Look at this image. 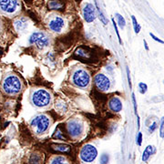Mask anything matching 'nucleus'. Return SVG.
Segmentation results:
<instances>
[{"label":"nucleus","instance_id":"nucleus-1","mask_svg":"<svg viewBox=\"0 0 164 164\" xmlns=\"http://www.w3.org/2000/svg\"><path fill=\"white\" fill-rule=\"evenodd\" d=\"M2 89L5 94L13 96L16 94H18L22 89V83L18 77L16 75L10 74L8 75L3 80Z\"/></svg>","mask_w":164,"mask_h":164},{"label":"nucleus","instance_id":"nucleus-2","mask_svg":"<svg viewBox=\"0 0 164 164\" xmlns=\"http://www.w3.org/2000/svg\"><path fill=\"white\" fill-rule=\"evenodd\" d=\"M51 101V96L49 91L46 90L38 89L34 90L31 95V102L34 106L38 108L46 107Z\"/></svg>","mask_w":164,"mask_h":164},{"label":"nucleus","instance_id":"nucleus-3","mask_svg":"<svg viewBox=\"0 0 164 164\" xmlns=\"http://www.w3.org/2000/svg\"><path fill=\"white\" fill-rule=\"evenodd\" d=\"M50 120L45 114H39L34 117L30 122V126L37 134H43L49 130Z\"/></svg>","mask_w":164,"mask_h":164},{"label":"nucleus","instance_id":"nucleus-4","mask_svg":"<svg viewBox=\"0 0 164 164\" xmlns=\"http://www.w3.org/2000/svg\"><path fill=\"white\" fill-rule=\"evenodd\" d=\"M28 42L30 45H36L38 49H44L49 45L50 39L48 35L43 32H35L29 37Z\"/></svg>","mask_w":164,"mask_h":164},{"label":"nucleus","instance_id":"nucleus-5","mask_svg":"<svg viewBox=\"0 0 164 164\" xmlns=\"http://www.w3.org/2000/svg\"><path fill=\"white\" fill-rule=\"evenodd\" d=\"M90 74L85 69L79 68L73 73L72 82L75 86H77L79 87H86L90 84Z\"/></svg>","mask_w":164,"mask_h":164},{"label":"nucleus","instance_id":"nucleus-6","mask_svg":"<svg viewBox=\"0 0 164 164\" xmlns=\"http://www.w3.org/2000/svg\"><path fill=\"white\" fill-rule=\"evenodd\" d=\"M80 159L85 162H92L95 161L98 156L97 149L91 144H87L83 146L79 152Z\"/></svg>","mask_w":164,"mask_h":164},{"label":"nucleus","instance_id":"nucleus-7","mask_svg":"<svg viewBox=\"0 0 164 164\" xmlns=\"http://www.w3.org/2000/svg\"><path fill=\"white\" fill-rule=\"evenodd\" d=\"M67 131L69 136L72 138H78L83 132V125L78 120H70L67 123Z\"/></svg>","mask_w":164,"mask_h":164},{"label":"nucleus","instance_id":"nucleus-8","mask_svg":"<svg viewBox=\"0 0 164 164\" xmlns=\"http://www.w3.org/2000/svg\"><path fill=\"white\" fill-rule=\"evenodd\" d=\"M94 83H95V86L97 87V89L99 91H102V92L108 91L110 87V81L109 78L101 73H98L95 76Z\"/></svg>","mask_w":164,"mask_h":164},{"label":"nucleus","instance_id":"nucleus-9","mask_svg":"<svg viewBox=\"0 0 164 164\" xmlns=\"http://www.w3.org/2000/svg\"><path fill=\"white\" fill-rule=\"evenodd\" d=\"M19 7L18 0H0V9L5 13L12 14Z\"/></svg>","mask_w":164,"mask_h":164},{"label":"nucleus","instance_id":"nucleus-10","mask_svg":"<svg viewBox=\"0 0 164 164\" xmlns=\"http://www.w3.org/2000/svg\"><path fill=\"white\" fill-rule=\"evenodd\" d=\"M83 16L85 21L87 23H91L96 19L97 16L96 9L93 7L92 4L87 3L85 5V7L83 8Z\"/></svg>","mask_w":164,"mask_h":164},{"label":"nucleus","instance_id":"nucleus-11","mask_svg":"<svg viewBox=\"0 0 164 164\" xmlns=\"http://www.w3.org/2000/svg\"><path fill=\"white\" fill-rule=\"evenodd\" d=\"M64 19L60 16L53 17L49 23V27L53 32H60L64 27Z\"/></svg>","mask_w":164,"mask_h":164},{"label":"nucleus","instance_id":"nucleus-12","mask_svg":"<svg viewBox=\"0 0 164 164\" xmlns=\"http://www.w3.org/2000/svg\"><path fill=\"white\" fill-rule=\"evenodd\" d=\"M109 108L113 112H120L122 109V102L118 97H112L109 101Z\"/></svg>","mask_w":164,"mask_h":164},{"label":"nucleus","instance_id":"nucleus-13","mask_svg":"<svg viewBox=\"0 0 164 164\" xmlns=\"http://www.w3.org/2000/svg\"><path fill=\"white\" fill-rule=\"evenodd\" d=\"M15 27L17 31H23L27 27V19L25 17H20V18H17L14 22Z\"/></svg>","mask_w":164,"mask_h":164},{"label":"nucleus","instance_id":"nucleus-14","mask_svg":"<svg viewBox=\"0 0 164 164\" xmlns=\"http://www.w3.org/2000/svg\"><path fill=\"white\" fill-rule=\"evenodd\" d=\"M48 7L50 10H62L64 8V3L61 0H49Z\"/></svg>","mask_w":164,"mask_h":164},{"label":"nucleus","instance_id":"nucleus-15","mask_svg":"<svg viewBox=\"0 0 164 164\" xmlns=\"http://www.w3.org/2000/svg\"><path fill=\"white\" fill-rule=\"evenodd\" d=\"M51 148H52V150L58 151V152H61V153H68V152L70 151V149H71L70 148V146H68L67 144H63V143L52 144Z\"/></svg>","mask_w":164,"mask_h":164},{"label":"nucleus","instance_id":"nucleus-16","mask_svg":"<svg viewBox=\"0 0 164 164\" xmlns=\"http://www.w3.org/2000/svg\"><path fill=\"white\" fill-rule=\"evenodd\" d=\"M154 152V147L151 145H149L146 147V149L144 150L143 153H142V157H141V160L145 162L149 160V158L152 155V153Z\"/></svg>","mask_w":164,"mask_h":164},{"label":"nucleus","instance_id":"nucleus-17","mask_svg":"<svg viewBox=\"0 0 164 164\" xmlns=\"http://www.w3.org/2000/svg\"><path fill=\"white\" fill-rule=\"evenodd\" d=\"M41 162H42V157L38 153H33L28 161L29 164H41Z\"/></svg>","mask_w":164,"mask_h":164},{"label":"nucleus","instance_id":"nucleus-18","mask_svg":"<svg viewBox=\"0 0 164 164\" xmlns=\"http://www.w3.org/2000/svg\"><path fill=\"white\" fill-rule=\"evenodd\" d=\"M52 138L56 139H61V140H66L67 139L66 137H65V135H64V133L60 130L59 127H57L56 130H55L53 135H52Z\"/></svg>","mask_w":164,"mask_h":164},{"label":"nucleus","instance_id":"nucleus-19","mask_svg":"<svg viewBox=\"0 0 164 164\" xmlns=\"http://www.w3.org/2000/svg\"><path fill=\"white\" fill-rule=\"evenodd\" d=\"M56 109L58 111V112L60 113H65L67 109H68V106L67 104L62 101V100H58L57 103H56Z\"/></svg>","mask_w":164,"mask_h":164},{"label":"nucleus","instance_id":"nucleus-20","mask_svg":"<svg viewBox=\"0 0 164 164\" xmlns=\"http://www.w3.org/2000/svg\"><path fill=\"white\" fill-rule=\"evenodd\" d=\"M50 164H68L67 159L63 156H56L53 160L51 161Z\"/></svg>","mask_w":164,"mask_h":164},{"label":"nucleus","instance_id":"nucleus-21","mask_svg":"<svg viewBox=\"0 0 164 164\" xmlns=\"http://www.w3.org/2000/svg\"><path fill=\"white\" fill-rule=\"evenodd\" d=\"M96 8H97V12H98V18L99 20H100V22H102V24L104 26H106L108 24V20L106 18V16H104V14L102 13V11L100 10V8H98V4L96 3Z\"/></svg>","mask_w":164,"mask_h":164},{"label":"nucleus","instance_id":"nucleus-22","mask_svg":"<svg viewBox=\"0 0 164 164\" xmlns=\"http://www.w3.org/2000/svg\"><path fill=\"white\" fill-rule=\"evenodd\" d=\"M76 55L80 57H89V52L84 48H79L76 50Z\"/></svg>","mask_w":164,"mask_h":164},{"label":"nucleus","instance_id":"nucleus-23","mask_svg":"<svg viewBox=\"0 0 164 164\" xmlns=\"http://www.w3.org/2000/svg\"><path fill=\"white\" fill-rule=\"evenodd\" d=\"M116 17H117V19H118V24L120 25V27L121 28H124L125 27V25H126V21L124 19V17H123L119 13H116Z\"/></svg>","mask_w":164,"mask_h":164},{"label":"nucleus","instance_id":"nucleus-24","mask_svg":"<svg viewBox=\"0 0 164 164\" xmlns=\"http://www.w3.org/2000/svg\"><path fill=\"white\" fill-rule=\"evenodd\" d=\"M131 19H132V24H133V27H134V31H135L136 34H139L140 31V26L138 24L137 19L135 18V16H131Z\"/></svg>","mask_w":164,"mask_h":164},{"label":"nucleus","instance_id":"nucleus-25","mask_svg":"<svg viewBox=\"0 0 164 164\" xmlns=\"http://www.w3.org/2000/svg\"><path fill=\"white\" fill-rule=\"evenodd\" d=\"M111 21H112V23H113V27H114V29H115V31H116L117 37H118V39H119V43L121 45V44H122V41H121L120 36V32H119V28H118V24H117V23L115 22L114 18L111 19Z\"/></svg>","mask_w":164,"mask_h":164},{"label":"nucleus","instance_id":"nucleus-26","mask_svg":"<svg viewBox=\"0 0 164 164\" xmlns=\"http://www.w3.org/2000/svg\"><path fill=\"white\" fill-rule=\"evenodd\" d=\"M148 90V86L146 85L145 83H143V82H140V83L139 84V92L141 93V94H145L146 91H147Z\"/></svg>","mask_w":164,"mask_h":164},{"label":"nucleus","instance_id":"nucleus-27","mask_svg":"<svg viewBox=\"0 0 164 164\" xmlns=\"http://www.w3.org/2000/svg\"><path fill=\"white\" fill-rule=\"evenodd\" d=\"M109 160V155L106 154V153H104V154H102V155L100 156V159H99V162H100V164H108Z\"/></svg>","mask_w":164,"mask_h":164},{"label":"nucleus","instance_id":"nucleus-28","mask_svg":"<svg viewBox=\"0 0 164 164\" xmlns=\"http://www.w3.org/2000/svg\"><path fill=\"white\" fill-rule=\"evenodd\" d=\"M160 136L161 138H164V117L161 119V127H160Z\"/></svg>","mask_w":164,"mask_h":164},{"label":"nucleus","instance_id":"nucleus-29","mask_svg":"<svg viewBox=\"0 0 164 164\" xmlns=\"http://www.w3.org/2000/svg\"><path fill=\"white\" fill-rule=\"evenodd\" d=\"M136 143L139 146H140V145H141V143H142V134L140 133V132L138 133V136L136 138Z\"/></svg>","mask_w":164,"mask_h":164},{"label":"nucleus","instance_id":"nucleus-30","mask_svg":"<svg viewBox=\"0 0 164 164\" xmlns=\"http://www.w3.org/2000/svg\"><path fill=\"white\" fill-rule=\"evenodd\" d=\"M127 77H128V86H130V89H132V84H131V74H130V70L127 68Z\"/></svg>","mask_w":164,"mask_h":164},{"label":"nucleus","instance_id":"nucleus-31","mask_svg":"<svg viewBox=\"0 0 164 164\" xmlns=\"http://www.w3.org/2000/svg\"><path fill=\"white\" fill-rule=\"evenodd\" d=\"M132 102H133V107H134V111H135V114L137 115V102H136V98H135V94L132 93Z\"/></svg>","mask_w":164,"mask_h":164},{"label":"nucleus","instance_id":"nucleus-32","mask_svg":"<svg viewBox=\"0 0 164 164\" xmlns=\"http://www.w3.org/2000/svg\"><path fill=\"white\" fill-rule=\"evenodd\" d=\"M150 36L152 38H153L155 41H157V42H159V43H161V44H164V41L163 40H161V39H160L159 38H157L156 36H155V35L154 34H152V33H150Z\"/></svg>","mask_w":164,"mask_h":164},{"label":"nucleus","instance_id":"nucleus-33","mask_svg":"<svg viewBox=\"0 0 164 164\" xmlns=\"http://www.w3.org/2000/svg\"><path fill=\"white\" fill-rule=\"evenodd\" d=\"M157 128V123L156 122H154L153 124H152L150 127V128H149V131H150V132H153Z\"/></svg>","mask_w":164,"mask_h":164},{"label":"nucleus","instance_id":"nucleus-34","mask_svg":"<svg viewBox=\"0 0 164 164\" xmlns=\"http://www.w3.org/2000/svg\"><path fill=\"white\" fill-rule=\"evenodd\" d=\"M143 43H144V46H145L146 50H149V46H148V44H147V41L144 39V40H143Z\"/></svg>","mask_w":164,"mask_h":164},{"label":"nucleus","instance_id":"nucleus-35","mask_svg":"<svg viewBox=\"0 0 164 164\" xmlns=\"http://www.w3.org/2000/svg\"><path fill=\"white\" fill-rule=\"evenodd\" d=\"M137 120H138V128H139V127H140V124H139V116H137Z\"/></svg>","mask_w":164,"mask_h":164}]
</instances>
